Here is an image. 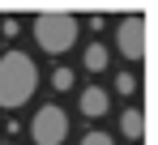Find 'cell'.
Returning <instances> with one entry per match:
<instances>
[{
  "instance_id": "1",
  "label": "cell",
  "mask_w": 158,
  "mask_h": 145,
  "mask_svg": "<svg viewBox=\"0 0 158 145\" xmlns=\"http://www.w3.org/2000/svg\"><path fill=\"white\" fill-rule=\"evenodd\" d=\"M39 90V68L26 51H4L0 56V107L4 111H17L26 107Z\"/></svg>"
},
{
  "instance_id": "2",
  "label": "cell",
  "mask_w": 158,
  "mask_h": 145,
  "mask_svg": "<svg viewBox=\"0 0 158 145\" xmlns=\"http://www.w3.org/2000/svg\"><path fill=\"white\" fill-rule=\"evenodd\" d=\"M77 17L73 13H39L34 26H30V34H34V43L47 51V56H64V51L77 43Z\"/></svg>"
},
{
  "instance_id": "3",
  "label": "cell",
  "mask_w": 158,
  "mask_h": 145,
  "mask_svg": "<svg viewBox=\"0 0 158 145\" xmlns=\"http://www.w3.org/2000/svg\"><path fill=\"white\" fill-rule=\"evenodd\" d=\"M30 141L34 145H64L69 141V115H64V107L43 102L34 111V120H30Z\"/></svg>"
},
{
  "instance_id": "4",
  "label": "cell",
  "mask_w": 158,
  "mask_h": 145,
  "mask_svg": "<svg viewBox=\"0 0 158 145\" xmlns=\"http://www.w3.org/2000/svg\"><path fill=\"white\" fill-rule=\"evenodd\" d=\"M115 51L124 60H141V51H145V22L141 17H124L115 26Z\"/></svg>"
},
{
  "instance_id": "5",
  "label": "cell",
  "mask_w": 158,
  "mask_h": 145,
  "mask_svg": "<svg viewBox=\"0 0 158 145\" xmlns=\"http://www.w3.org/2000/svg\"><path fill=\"white\" fill-rule=\"evenodd\" d=\"M77 107L85 120H98V115H107V107H111V94H107L103 85H85L77 94Z\"/></svg>"
},
{
  "instance_id": "6",
  "label": "cell",
  "mask_w": 158,
  "mask_h": 145,
  "mask_svg": "<svg viewBox=\"0 0 158 145\" xmlns=\"http://www.w3.org/2000/svg\"><path fill=\"white\" fill-rule=\"evenodd\" d=\"M81 64H85V72H103L107 64H111L107 43H90V47H85V56H81Z\"/></svg>"
},
{
  "instance_id": "7",
  "label": "cell",
  "mask_w": 158,
  "mask_h": 145,
  "mask_svg": "<svg viewBox=\"0 0 158 145\" xmlns=\"http://www.w3.org/2000/svg\"><path fill=\"white\" fill-rule=\"evenodd\" d=\"M120 132H124L128 141H137V137L145 132V120H141V111H137V107H128V111H120Z\"/></svg>"
},
{
  "instance_id": "8",
  "label": "cell",
  "mask_w": 158,
  "mask_h": 145,
  "mask_svg": "<svg viewBox=\"0 0 158 145\" xmlns=\"http://www.w3.org/2000/svg\"><path fill=\"white\" fill-rule=\"evenodd\" d=\"M52 90H60V94H64V90H73V68H64V64H60V68L52 72Z\"/></svg>"
},
{
  "instance_id": "9",
  "label": "cell",
  "mask_w": 158,
  "mask_h": 145,
  "mask_svg": "<svg viewBox=\"0 0 158 145\" xmlns=\"http://www.w3.org/2000/svg\"><path fill=\"white\" fill-rule=\"evenodd\" d=\"M115 94H137V77L132 72H120L115 77Z\"/></svg>"
},
{
  "instance_id": "10",
  "label": "cell",
  "mask_w": 158,
  "mask_h": 145,
  "mask_svg": "<svg viewBox=\"0 0 158 145\" xmlns=\"http://www.w3.org/2000/svg\"><path fill=\"white\" fill-rule=\"evenodd\" d=\"M0 34H4V39H17V34H22L17 17H4V22H0Z\"/></svg>"
},
{
  "instance_id": "11",
  "label": "cell",
  "mask_w": 158,
  "mask_h": 145,
  "mask_svg": "<svg viewBox=\"0 0 158 145\" xmlns=\"http://www.w3.org/2000/svg\"><path fill=\"white\" fill-rule=\"evenodd\" d=\"M81 145H115V141H111L107 132H85V137H81Z\"/></svg>"
},
{
  "instance_id": "12",
  "label": "cell",
  "mask_w": 158,
  "mask_h": 145,
  "mask_svg": "<svg viewBox=\"0 0 158 145\" xmlns=\"http://www.w3.org/2000/svg\"><path fill=\"white\" fill-rule=\"evenodd\" d=\"M0 145H17V141H0Z\"/></svg>"
}]
</instances>
